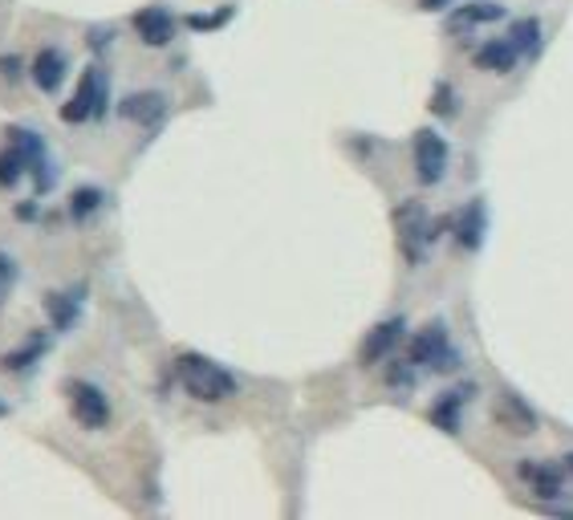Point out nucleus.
Wrapping results in <instances>:
<instances>
[{
    "instance_id": "obj_23",
    "label": "nucleus",
    "mask_w": 573,
    "mask_h": 520,
    "mask_svg": "<svg viewBox=\"0 0 573 520\" xmlns=\"http://www.w3.org/2000/svg\"><path fill=\"white\" fill-rule=\"evenodd\" d=\"M448 4H455V0H419V9H428V12H435V9H448Z\"/></svg>"
},
{
    "instance_id": "obj_4",
    "label": "nucleus",
    "mask_w": 573,
    "mask_h": 520,
    "mask_svg": "<svg viewBox=\"0 0 573 520\" xmlns=\"http://www.w3.org/2000/svg\"><path fill=\"white\" fill-rule=\"evenodd\" d=\"M411 151H415V176L423 188H435L448 171V142L443 134H435L431 127L415 130V142H411Z\"/></svg>"
},
{
    "instance_id": "obj_11",
    "label": "nucleus",
    "mask_w": 573,
    "mask_h": 520,
    "mask_svg": "<svg viewBox=\"0 0 573 520\" xmlns=\"http://www.w3.org/2000/svg\"><path fill=\"white\" fill-rule=\"evenodd\" d=\"M455 240H460L468 252L480 249V240H484V200H472L464 212H460V220H455Z\"/></svg>"
},
{
    "instance_id": "obj_13",
    "label": "nucleus",
    "mask_w": 573,
    "mask_h": 520,
    "mask_svg": "<svg viewBox=\"0 0 573 520\" xmlns=\"http://www.w3.org/2000/svg\"><path fill=\"white\" fill-rule=\"evenodd\" d=\"M521 480H529V488L537 497L557 500L562 497V472L557 468H545V463H521Z\"/></svg>"
},
{
    "instance_id": "obj_20",
    "label": "nucleus",
    "mask_w": 573,
    "mask_h": 520,
    "mask_svg": "<svg viewBox=\"0 0 573 520\" xmlns=\"http://www.w3.org/2000/svg\"><path fill=\"white\" fill-rule=\"evenodd\" d=\"M431 110H435L440 119H452L455 110H460V102H455V90H448V86H435V98H431Z\"/></svg>"
},
{
    "instance_id": "obj_14",
    "label": "nucleus",
    "mask_w": 573,
    "mask_h": 520,
    "mask_svg": "<svg viewBox=\"0 0 573 520\" xmlns=\"http://www.w3.org/2000/svg\"><path fill=\"white\" fill-rule=\"evenodd\" d=\"M516 58H521V53H516L513 41H489V46L476 53V66L489 73H509L516 66Z\"/></svg>"
},
{
    "instance_id": "obj_16",
    "label": "nucleus",
    "mask_w": 573,
    "mask_h": 520,
    "mask_svg": "<svg viewBox=\"0 0 573 520\" xmlns=\"http://www.w3.org/2000/svg\"><path fill=\"white\" fill-rule=\"evenodd\" d=\"M468 399V390H455V394H443L435 407H431V423L440 427V431H448V436H455L460 431V402Z\"/></svg>"
},
{
    "instance_id": "obj_3",
    "label": "nucleus",
    "mask_w": 573,
    "mask_h": 520,
    "mask_svg": "<svg viewBox=\"0 0 573 520\" xmlns=\"http://www.w3.org/2000/svg\"><path fill=\"white\" fill-rule=\"evenodd\" d=\"M406 367L411 370H448L455 367V350L448 346V333H443L440 321H431L415 333V342L406 350Z\"/></svg>"
},
{
    "instance_id": "obj_8",
    "label": "nucleus",
    "mask_w": 573,
    "mask_h": 520,
    "mask_svg": "<svg viewBox=\"0 0 573 520\" xmlns=\"http://www.w3.org/2000/svg\"><path fill=\"white\" fill-rule=\"evenodd\" d=\"M134 29H139V37H143L147 46H168L171 37H175V21H171L168 9H159V4H151V9L134 12Z\"/></svg>"
},
{
    "instance_id": "obj_7",
    "label": "nucleus",
    "mask_w": 573,
    "mask_h": 520,
    "mask_svg": "<svg viewBox=\"0 0 573 520\" xmlns=\"http://www.w3.org/2000/svg\"><path fill=\"white\" fill-rule=\"evenodd\" d=\"M403 330L406 321L403 318H391V321H379L371 333H366V342H362V367H379V362H386L391 358V350L399 342H403Z\"/></svg>"
},
{
    "instance_id": "obj_21",
    "label": "nucleus",
    "mask_w": 573,
    "mask_h": 520,
    "mask_svg": "<svg viewBox=\"0 0 573 520\" xmlns=\"http://www.w3.org/2000/svg\"><path fill=\"white\" fill-rule=\"evenodd\" d=\"M232 21V9H220V12H212V17H188V24L191 29H220V24H228Z\"/></svg>"
},
{
    "instance_id": "obj_9",
    "label": "nucleus",
    "mask_w": 573,
    "mask_h": 520,
    "mask_svg": "<svg viewBox=\"0 0 573 520\" xmlns=\"http://www.w3.org/2000/svg\"><path fill=\"white\" fill-rule=\"evenodd\" d=\"M496 419L504 423V431H516V436H533V431H537V414L529 411V407L521 399H516V394H509V390L501 394Z\"/></svg>"
},
{
    "instance_id": "obj_15",
    "label": "nucleus",
    "mask_w": 573,
    "mask_h": 520,
    "mask_svg": "<svg viewBox=\"0 0 573 520\" xmlns=\"http://www.w3.org/2000/svg\"><path fill=\"white\" fill-rule=\"evenodd\" d=\"M504 17V4H496V0H484V4H464V9L452 12V29H468V24H492Z\"/></svg>"
},
{
    "instance_id": "obj_1",
    "label": "nucleus",
    "mask_w": 573,
    "mask_h": 520,
    "mask_svg": "<svg viewBox=\"0 0 573 520\" xmlns=\"http://www.w3.org/2000/svg\"><path fill=\"white\" fill-rule=\"evenodd\" d=\"M175 374H180L183 390H188L191 399H200V402H220L237 394V379L203 354H180L175 358Z\"/></svg>"
},
{
    "instance_id": "obj_25",
    "label": "nucleus",
    "mask_w": 573,
    "mask_h": 520,
    "mask_svg": "<svg viewBox=\"0 0 573 520\" xmlns=\"http://www.w3.org/2000/svg\"><path fill=\"white\" fill-rule=\"evenodd\" d=\"M0 414H4V402H0Z\"/></svg>"
},
{
    "instance_id": "obj_10",
    "label": "nucleus",
    "mask_w": 573,
    "mask_h": 520,
    "mask_svg": "<svg viewBox=\"0 0 573 520\" xmlns=\"http://www.w3.org/2000/svg\"><path fill=\"white\" fill-rule=\"evenodd\" d=\"M119 110H122V119H131V122H143V127H151V122L163 119V110H168V98L155 94V90H147V94H131Z\"/></svg>"
},
{
    "instance_id": "obj_18",
    "label": "nucleus",
    "mask_w": 573,
    "mask_h": 520,
    "mask_svg": "<svg viewBox=\"0 0 573 520\" xmlns=\"http://www.w3.org/2000/svg\"><path fill=\"white\" fill-rule=\"evenodd\" d=\"M78 306H82V297H78V293L49 297V313H53V321H58V330H66V326H70L73 313H78Z\"/></svg>"
},
{
    "instance_id": "obj_19",
    "label": "nucleus",
    "mask_w": 573,
    "mask_h": 520,
    "mask_svg": "<svg viewBox=\"0 0 573 520\" xmlns=\"http://www.w3.org/2000/svg\"><path fill=\"white\" fill-rule=\"evenodd\" d=\"M21 167H24V159H21V151H17V147H12L9 154H0V188L17 183V179H21Z\"/></svg>"
},
{
    "instance_id": "obj_22",
    "label": "nucleus",
    "mask_w": 573,
    "mask_h": 520,
    "mask_svg": "<svg viewBox=\"0 0 573 520\" xmlns=\"http://www.w3.org/2000/svg\"><path fill=\"white\" fill-rule=\"evenodd\" d=\"M98 200H102V196H98L94 188H82V191H78V196H73V216L94 212V208H98Z\"/></svg>"
},
{
    "instance_id": "obj_2",
    "label": "nucleus",
    "mask_w": 573,
    "mask_h": 520,
    "mask_svg": "<svg viewBox=\"0 0 573 520\" xmlns=\"http://www.w3.org/2000/svg\"><path fill=\"white\" fill-rule=\"evenodd\" d=\"M394 237H399V249H403L406 264H419L423 252H428L431 237H435V228H431V216L428 208L419 200H403L394 208Z\"/></svg>"
},
{
    "instance_id": "obj_17",
    "label": "nucleus",
    "mask_w": 573,
    "mask_h": 520,
    "mask_svg": "<svg viewBox=\"0 0 573 520\" xmlns=\"http://www.w3.org/2000/svg\"><path fill=\"white\" fill-rule=\"evenodd\" d=\"M509 41L516 46V53H529V49H537V41H541V21H533V17L516 21L513 33H509Z\"/></svg>"
},
{
    "instance_id": "obj_6",
    "label": "nucleus",
    "mask_w": 573,
    "mask_h": 520,
    "mask_svg": "<svg viewBox=\"0 0 573 520\" xmlns=\"http://www.w3.org/2000/svg\"><path fill=\"white\" fill-rule=\"evenodd\" d=\"M107 110V78H102V70H86L82 73V86H78V94H73V102L66 110H61V119L66 122H86V119H98Z\"/></svg>"
},
{
    "instance_id": "obj_5",
    "label": "nucleus",
    "mask_w": 573,
    "mask_h": 520,
    "mask_svg": "<svg viewBox=\"0 0 573 520\" xmlns=\"http://www.w3.org/2000/svg\"><path fill=\"white\" fill-rule=\"evenodd\" d=\"M66 394H70L73 419H78L86 431H102V427L110 423V402L98 387H90V382H70Z\"/></svg>"
},
{
    "instance_id": "obj_12",
    "label": "nucleus",
    "mask_w": 573,
    "mask_h": 520,
    "mask_svg": "<svg viewBox=\"0 0 573 520\" xmlns=\"http://www.w3.org/2000/svg\"><path fill=\"white\" fill-rule=\"evenodd\" d=\"M61 78H66V58H61L58 49H41L33 61V82L46 90V94H53L61 86Z\"/></svg>"
},
{
    "instance_id": "obj_24",
    "label": "nucleus",
    "mask_w": 573,
    "mask_h": 520,
    "mask_svg": "<svg viewBox=\"0 0 573 520\" xmlns=\"http://www.w3.org/2000/svg\"><path fill=\"white\" fill-rule=\"evenodd\" d=\"M562 468H565V476H573V451H570V456H565V463H562Z\"/></svg>"
}]
</instances>
